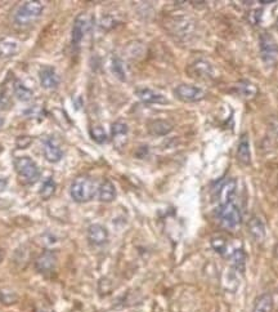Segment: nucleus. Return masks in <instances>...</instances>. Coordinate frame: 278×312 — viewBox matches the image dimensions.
<instances>
[{
	"label": "nucleus",
	"instance_id": "obj_2",
	"mask_svg": "<svg viewBox=\"0 0 278 312\" xmlns=\"http://www.w3.org/2000/svg\"><path fill=\"white\" fill-rule=\"evenodd\" d=\"M95 191L97 188H95V183L93 182V179L85 177V175H81V177L74 179L71 188H70L71 197L76 202L90 201L94 197Z\"/></svg>",
	"mask_w": 278,
	"mask_h": 312
},
{
	"label": "nucleus",
	"instance_id": "obj_18",
	"mask_svg": "<svg viewBox=\"0 0 278 312\" xmlns=\"http://www.w3.org/2000/svg\"><path fill=\"white\" fill-rule=\"evenodd\" d=\"M247 229H249L250 235L252 236L256 243H261V241L265 239V226H264L263 221L259 217L254 216L251 220L249 221V225H247Z\"/></svg>",
	"mask_w": 278,
	"mask_h": 312
},
{
	"label": "nucleus",
	"instance_id": "obj_23",
	"mask_svg": "<svg viewBox=\"0 0 278 312\" xmlns=\"http://www.w3.org/2000/svg\"><path fill=\"white\" fill-rule=\"evenodd\" d=\"M237 89H238V92H240L245 98H252V97L257 93L256 86H255L254 84L250 83V81H241V83L237 85Z\"/></svg>",
	"mask_w": 278,
	"mask_h": 312
},
{
	"label": "nucleus",
	"instance_id": "obj_17",
	"mask_svg": "<svg viewBox=\"0 0 278 312\" xmlns=\"http://www.w3.org/2000/svg\"><path fill=\"white\" fill-rule=\"evenodd\" d=\"M20 51V43L13 38H2L0 39V58H9L13 57Z\"/></svg>",
	"mask_w": 278,
	"mask_h": 312
},
{
	"label": "nucleus",
	"instance_id": "obj_14",
	"mask_svg": "<svg viewBox=\"0 0 278 312\" xmlns=\"http://www.w3.org/2000/svg\"><path fill=\"white\" fill-rule=\"evenodd\" d=\"M88 239L93 245H103L108 240V231L102 225H92L88 229Z\"/></svg>",
	"mask_w": 278,
	"mask_h": 312
},
{
	"label": "nucleus",
	"instance_id": "obj_9",
	"mask_svg": "<svg viewBox=\"0 0 278 312\" xmlns=\"http://www.w3.org/2000/svg\"><path fill=\"white\" fill-rule=\"evenodd\" d=\"M188 71L192 75V77H196V79H213L214 77L213 66L202 60L196 61L193 65H191Z\"/></svg>",
	"mask_w": 278,
	"mask_h": 312
},
{
	"label": "nucleus",
	"instance_id": "obj_24",
	"mask_svg": "<svg viewBox=\"0 0 278 312\" xmlns=\"http://www.w3.org/2000/svg\"><path fill=\"white\" fill-rule=\"evenodd\" d=\"M231 261L237 270L240 271V272H243V270H245L246 256H245V253H243L242 249L234 250L233 254L231 256Z\"/></svg>",
	"mask_w": 278,
	"mask_h": 312
},
{
	"label": "nucleus",
	"instance_id": "obj_11",
	"mask_svg": "<svg viewBox=\"0 0 278 312\" xmlns=\"http://www.w3.org/2000/svg\"><path fill=\"white\" fill-rule=\"evenodd\" d=\"M57 263V257L52 250H45L42 256L36 259V270L42 274H49L54 270Z\"/></svg>",
	"mask_w": 278,
	"mask_h": 312
},
{
	"label": "nucleus",
	"instance_id": "obj_27",
	"mask_svg": "<svg viewBox=\"0 0 278 312\" xmlns=\"http://www.w3.org/2000/svg\"><path fill=\"white\" fill-rule=\"evenodd\" d=\"M11 106H12V101H11L8 92L4 88H0V111L9 110Z\"/></svg>",
	"mask_w": 278,
	"mask_h": 312
},
{
	"label": "nucleus",
	"instance_id": "obj_35",
	"mask_svg": "<svg viewBox=\"0 0 278 312\" xmlns=\"http://www.w3.org/2000/svg\"><path fill=\"white\" fill-rule=\"evenodd\" d=\"M3 124H4V119L3 118H0V128L3 127Z\"/></svg>",
	"mask_w": 278,
	"mask_h": 312
},
{
	"label": "nucleus",
	"instance_id": "obj_8",
	"mask_svg": "<svg viewBox=\"0 0 278 312\" xmlns=\"http://www.w3.org/2000/svg\"><path fill=\"white\" fill-rule=\"evenodd\" d=\"M39 77H40L42 86L45 89H56L59 81H61L59 75L57 74L56 69L52 66H43L40 71H39Z\"/></svg>",
	"mask_w": 278,
	"mask_h": 312
},
{
	"label": "nucleus",
	"instance_id": "obj_22",
	"mask_svg": "<svg viewBox=\"0 0 278 312\" xmlns=\"http://www.w3.org/2000/svg\"><path fill=\"white\" fill-rule=\"evenodd\" d=\"M13 92H15L16 98L21 102H29L34 97L33 90L29 89L27 86H25L20 81H16L15 83V85H13Z\"/></svg>",
	"mask_w": 278,
	"mask_h": 312
},
{
	"label": "nucleus",
	"instance_id": "obj_34",
	"mask_svg": "<svg viewBox=\"0 0 278 312\" xmlns=\"http://www.w3.org/2000/svg\"><path fill=\"white\" fill-rule=\"evenodd\" d=\"M3 258H4V250L0 249V262L3 261Z\"/></svg>",
	"mask_w": 278,
	"mask_h": 312
},
{
	"label": "nucleus",
	"instance_id": "obj_19",
	"mask_svg": "<svg viewBox=\"0 0 278 312\" xmlns=\"http://www.w3.org/2000/svg\"><path fill=\"white\" fill-rule=\"evenodd\" d=\"M116 197V187L115 184L110 179H104L99 187H98V199L103 202L113 201Z\"/></svg>",
	"mask_w": 278,
	"mask_h": 312
},
{
	"label": "nucleus",
	"instance_id": "obj_4",
	"mask_svg": "<svg viewBox=\"0 0 278 312\" xmlns=\"http://www.w3.org/2000/svg\"><path fill=\"white\" fill-rule=\"evenodd\" d=\"M260 57L265 65H273L278 58V43L269 33H263L259 38Z\"/></svg>",
	"mask_w": 278,
	"mask_h": 312
},
{
	"label": "nucleus",
	"instance_id": "obj_6",
	"mask_svg": "<svg viewBox=\"0 0 278 312\" xmlns=\"http://www.w3.org/2000/svg\"><path fill=\"white\" fill-rule=\"evenodd\" d=\"M175 95L183 102H197L205 97V92L198 86L190 84H181L174 89Z\"/></svg>",
	"mask_w": 278,
	"mask_h": 312
},
{
	"label": "nucleus",
	"instance_id": "obj_28",
	"mask_svg": "<svg viewBox=\"0 0 278 312\" xmlns=\"http://www.w3.org/2000/svg\"><path fill=\"white\" fill-rule=\"evenodd\" d=\"M112 72L115 74V76H117L120 80L124 81L126 77H125V70L122 62L118 58H113L112 61Z\"/></svg>",
	"mask_w": 278,
	"mask_h": 312
},
{
	"label": "nucleus",
	"instance_id": "obj_15",
	"mask_svg": "<svg viewBox=\"0 0 278 312\" xmlns=\"http://www.w3.org/2000/svg\"><path fill=\"white\" fill-rule=\"evenodd\" d=\"M127 132L129 128L124 122H116L112 124L111 133H112V140L116 147H122L127 141Z\"/></svg>",
	"mask_w": 278,
	"mask_h": 312
},
{
	"label": "nucleus",
	"instance_id": "obj_20",
	"mask_svg": "<svg viewBox=\"0 0 278 312\" xmlns=\"http://www.w3.org/2000/svg\"><path fill=\"white\" fill-rule=\"evenodd\" d=\"M173 131V124L168 120H154L148 124V132L152 136H166Z\"/></svg>",
	"mask_w": 278,
	"mask_h": 312
},
{
	"label": "nucleus",
	"instance_id": "obj_26",
	"mask_svg": "<svg viewBox=\"0 0 278 312\" xmlns=\"http://www.w3.org/2000/svg\"><path fill=\"white\" fill-rule=\"evenodd\" d=\"M89 133H90V137H92L97 143L106 142L107 134L101 125H95V127H92Z\"/></svg>",
	"mask_w": 278,
	"mask_h": 312
},
{
	"label": "nucleus",
	"instance_id": "obj_16",
	"mask_svg": "<svg viewBox=\"0 0 278 312\" xmlns=\"http://www.w3.org/2000/svg\"><path fill=\"white\" fill-rule=\"evenodd\" d=\"M237 159L243 165H249L251 163V151H250V141L249 136L243 133L238 142V147H237Z\"/></svg>",
	"mask_w": 278,
	"mask_h": 312
},
{
	"label": "nucleus",
	"instance_id": "obj_32",
	"mask_svg": "<svg viewBox=\"0 0 278 312\" xmlns=\"http://www.w3.org/2000/svg\"><path fill=\"white\" fill-rule=\"evenodd\" d=\"M25 115L30 116V118H39V116L43 115V110L39 109L38 106H33L30 110L25 111Z\"/></svg>",
	"mask_w": 278,
	"mask_h": 312
},
{
	"label": "nucleus",
	"instance_id": "obj_33",
	"mask_svg": "<svg viewBox=\"0 0 278 312\" xmlns=\"http://www.w3.org/2000/svg\"><path fill=\"white\" fill-rule=\"evenodd\" d=\"M7 184H8V182H7V179L0 178V191H4V190H6Z\"/></svg>",
	"mask_w": 278,
	"mask_h": 312
},
{
	"label": "nucleus",
	"instance_id": "obj_21",
	"mask_svg": "<svg viewBox=\"0 0 278 312\" xmlns=\"http://www.w3.org/2000/svg\"><path fill=\"white\" fill-rule=\"evenodd\" d=\"M273 311V297L269 293L261 294L255 300L252 312H272Z\"/></svg>",
	"mask_w": 278,
	"mask_h": 312
},
{
	"label": "nucleus",
	"instance_id": "obj_36",
	"mask_svg": "<svg viewBox=\"0 0 278 312\" xmlns=\"http://www.w3.org/2000/svg\"><path fill=\"white\" fill-rule=\"evenodd\" d=\"M277 29H278V18H277Z\"/></svg>",
	"mask_w": 278,
	"mask_h": 312
},
{
	"label": "nucleus",
	"instance_id": "obj_1",
	"mask_svg": "<svg viewBox=\"0 0 278 312\" xmlns=\"http://www.w3.org/2000/svg\"><path fill=\"white\" fill-rule=\"evenodd\" d=\"M43 11H44V6L42 2H34V0L25 2L16 11L15 18H13L15 24L22 27L29 26L43 15Z\"/></svg>",
	"mask_w": 278,
	"mask_h": 312
},
{
	"label": "nucleus",
	"instance_id": "obj_25",
	"mask_svg": "<svg viewBox=\"0 0 278 312\" xmlns=\"http://www.w3.org/2000/svg\"><path fill=\"white\" fill-rule=\"evenodd\" d=\"M56 192V182L53 181V178H48L47 181L43 183L42 188H40V196L44 200L49 199V197L53 196V193Z\"/></svg>",
	"mask_w": 278,
	"mask_h": 312
},
{
	"label": "nucleus",
	"instance_id": "obj_12",
	"mask_svg": "<svg viewBox=\"0 0 278 312\" xmlns=\"http://www.w3.org/2000/svg\"><path fill=\"white\" fill-rule=\"evenodd\" d=\"M237 190V182L234 179H227L224 183L220 186L218 191V200H219V205L227 204V202L234 201V195Z\"/></svg>",
	"mask_w": 278,
	"mask_h": 312
},
{
	"label": "nucleus",
	"instance_id": "obj_31",
	"mask_svg": "<svg viewBox=\"0 0 278 312\" xmlns=\"http://www.w3.org/2000/svg\"><path fill=\"white\" fill-rule=\"evenodd\" d=\"M211 245H213V248L216 250V252L223 253L225 250V241L223 240L222 238L213 239V241H211Z\"/></svg>",
	"mask_w": 278,
	"mask_h": 312
},
{
	"label": "nucleus",
	"instance_id": "obj_10",
	"mask_svg": "<svg viewBox=\"0 0 278 312\" xmlns=\"http://www.w3.org/2000/svg\"><path fill=\"white\" fill-rule=\"evenodd\" d=\"M44 156L49 163H58L63 156V151L54 138L49 137L44 141Z\"/></svg>",
	"mask_w": 278,
	"mask_h": 312
},
{
	"label": "nucleus",
	"instance_id": "obj_30",
	"mask_svg": "<svg viewBox=\"0 0 278 312\" xmlns=\"http://www.w3.org/2000/svg\"><path fill=\"white\" fill-rule=\"evenodd\" d=\"M33 143V138L29 137V136H21V137H18L17 141H16V145H17L18 149L25 150L27 149L30 145Z\"/></svg>",
	"mask_w": 278,
	"mask_h": 312
},
{
	"label": "nucleus",
	"instance_id": "obj_7",
	"mask_svg": "<svg viewBox=\"0 0 278 312\" xmlns=\"http://www.w3.org/2000/svg\"><path fill=\"white\" fill-rule=\"evenodd\" d=\"M89 26H90V17H89L88 15H85V13H81V15H79L76 18H75L71 34L72 45L77 47V45L80 44L84 35H85V33L88 31Z\"/></svg>",
	"mask_w": 278,
	"mask_h": 312
},
{
	"label": "nucleus",
	"instance_id": "obj_29",
	"mask_svg": "<svg viewBox=\"0 0 278 312\" xmlns=\"http://www.w3.org/2000/svg\"><path fill=\"white\" fill-rule=\"evenodd\" d=\"M17 300V295L13 291H7L0 289V302L4 304H12Z\"/></svg>",
	"mask_w": 278,
	"mask_h": 312
},
{
	"label": "nucleus",
	"instance_id": "obj_13",
	"mask_svg": "<svg viewBox=\"0 0 278 312\" xmlns=\"http://www.w3.org/2000/svg\"><path fill=\"white\" fill-rule=\"evenodd\" d=\"M136 97L145 103H152V105H161L168 103V99L164 94L157 93L156 90H152L150 88H141L135 92Z\"/></svg>",
	"mask_w": 278,
	"mask_h": 312
},
{
	"label": "nucleus",
	"instance_id": "obj_5",
	"mask_svg": "<svg viewBox=\"0 0 278 312\" xmlns=\"http://www.w3.org/2000/svg\"><path fill=\"white\" fill-rule=\"evenodd\" d=\"M219 218L225 229H234L241 222V212L234 201L219 205Z\"/></svg>",
	"mask_w": 278,
	"mask_h": 312
},
{
	"label": "nucleus",
	"instance_id": "obj_3",
	"mask_svg": "<svg viewBox=\"0 0 278 312\" xmlns=\"http://www.w3.org/2000/svg\"><path fill=\"white\" fill-rule=\"evenodd\" d=\"M15 168L20 178L25 183H34L40 177V169L29 156H21L15 160Z\"/></svg>",
	"mask_w": 278,
	"mask_h": 312
}]
</instances>
